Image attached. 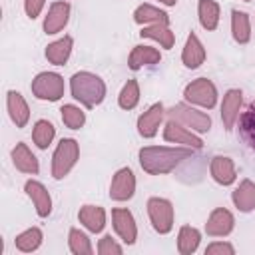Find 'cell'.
<instances>
[{
	"instance_id": "6da1fadb",
	"label": "cell",
	"mask_w": 255,
	"mask_h": 255,
	"mask_svg": "<svg viewBox=\"0 0 255 255\" xmlns=\"http://www.w3.org/2000/svg\"><path fill=\"white\" fill-rule=\"evenodd\" d=\"M193 153L191 147L185 145H175V147H167V145H143L137 151L139 157V165L145 173L149 175H163L173 171L181 161L189 159Z\"/></svg>"
},
{
	"instance_id": "7a4b0ae2",
	"label": "cell",
	"mask_w": 255,
	"mask_h": 255,
	"mask_svg": "<svg viewBox=\"0 0 255 255\" xmlns=\"http://www.w3.org/2000/svg\"><path fill=\"white\" fill-rule=\"evenodd\" d=\"M70 92H72V98L76 102H80L84 108L92 110V108H96L104 102L106 82L98 74L82 70V72H76L70 78Z\"/></svg>"
},
{
	"instance_id": "3957f363",
	"label": "cell",
	"mask_w": 255,
	"mask_h": 255,
	"mask_svg": "<svg viewBox=\"0 0 255 255\" xmlns=\"http://www.w3.org/2000/svg\"><path fill=\"white\" fill-rule=\"evenodd\" d=\"M165 116L169 120L179 122L181 126H185L187 129L195 131V133H207L211 129V118L205 112H199L197 108H193L187 102H179L173 108L165 110Z\"/></svg>"
},
{
	"instance_id": "277c9868",
	"label": "cell",
	"mask_w": 255,
	"mask_h": 255,
	"mask_svg": "<svg viewBox=\"0 0 255 255\" xmlns=\"http://www.w3.org/2000/svg\"><path fill=\"white\" fill-rule=\"evenodd\" d=\"M80 159V143L74 137H62L52 153V177L64 179Z\"/></svg>"
},
{
	"instance_id": "5b68a950",
	"label": "cell",
	"mask_w": 255,
	"mask_h": 255,
	"mask_svg": "<svg viewBox=\"0 0 255 255\" xmlns=\"http://www.w3.org/2000/svg\"><path fill=\"white\" fill-rule=\"evenodd\" d=\"M217 88L209 78H197L191 80L185 88H183V100L191 106H199L205 110H213L217 106Z\"/></svg>"
},
{
	"instance_id": "8992f818",
	"label": "cell",
	"mask_w": 255,
	"mask_h": 255,
	"mask_svg": "<svg viewBox=\"0 0 255 255\" xmlns=\"http://www.w3.org/2000/svg\"><path fill=\"white\" fill-rule=\"evenodd\" d=\"M30 90H32L34 98H38L42 102H58L66 92V84L58 72H40L32 80Z\"/></svg>"
},
{
	"instance_id": "52a82bcc",
	"label": "cell",
	"mask_w": 255,
	"mask_h": 255,
	"mask_svg": "<svg viewBox=\"0 0 255 255\" xmlns=\"http://www.w3.org/2000/svg\"><path fill=\"white\" fill-rule=\"evenodd\" d=\"M145 207H147V217L151 221V227L159 235H167L173 229V221H175L173 203L165 197H149Z\"/></svg>"
},
{
	"instance_id": "ba28073f",
	"label": "cell",
	"mask_w": 255,
	"mask_h": 255,
	"mask_svg": "<svg viewBox=\"0 0 255 255\" xmlns=\"http://www.w3.org/2000/svg\"><path fill=\"white\" fill-rule=\"evenodd\" d=\"M163 139L167 143H177V145H185V147H191V149H201L203 147V141L195 131L187 129L185 126H181L179 122L169 120V118L163 126Z\"/></svg>"
},
{
	"instance_id": "9c48e42d",
	"label": "cell",
	"mask_w": 255,
	"mask_h": 255,
	"mask_svg": "<svg viewBox=\"0 0 255 255\" xmlns=\"http://www.w3.org/2000/svg\"><path fill=\"white\" fill-rule=\"evenodd\" d=\"M112 225L114 231L118 233V237L126 243V245H133L137 239V225H135V217L128 207H114L112 209Z\"/></svg>"
},
{
	"instance_id": "30bf717a",
	"label": "cell",
	"mask_w": 255,
	"mask_h": 255,
	"mask_svg": "<svg viewBox=\"0 0 255 255\" xmlns=\"http://www.w3.org/2000/svg\"><path fill=\"white\" fill-rule=\"evenodd\" d=\"M135 193V173L131 167H122L114 173L110 183V199L114 201H128Z\"/></svg>"
},
{
	"instance_id": "8fae6325",
	"label": "cell",
	"mask_w": 255,
	"mask_h": 255,
	"mask_svg": "<svg viewBox=\"0 0 255 255\" xmlns=\"http://www.w3.org/2000/svg\"><path fill=\"white\" fill-rule=\"evenodd\" d=\"M163 118H165V106H163L161 102L151 104V106H149L143 114H139V118H137V133H139L141 137H145V139L155 137V133H157V129H159V126H161V122H163Z\"/></svg>"
},
{
	"instance_id": "7c38bea8",
	"label": "cell",
	"mask_w": 255,
	"mask_h": 255,
	"mask_svg": "<svg viewBox=\"0 0 255 255\" xmlns=\"http://www.w3.org/2000/svg\"><path fill=\"white\" fill-rule=\"evenodd\" d=\"M241 104H243V92L239 88H231L223 94L221 100V122L223 128L227 131H231L239 120V112H241Z\"/></svg>"
},
{
	"instance_id": "4fadbf2b",
	"label": "cell",
	"mask_w": 255,
	"mask_h": 255,
	"mask_svg": "<svg viewBox=\"0 0 255 255\" xmlns=\"http://www.w3.org/2000/svg\"><path fill=\"white\" fill-rule=\"evenodd\" d=\"M235 227V217L225 207H215L205 223V233L209 237H227Z\"/></svg>"
},
{
	"instance_id": "5bb4252c",
	"label": "cell",
	"mask_w": 255,
	"mask_h": 255,
	"mask_svg": "<svg viewBox=\"0 0 255 255\" xmlns=\"http://www.w3.org/2000/svg\"><path fill=\"white\" fill-rule=\"evenodd\" d=\"M70 12H72V6L64 0H58V2H52L50 8H48V14L44 18V32L48 36L52 34H58L66 28L68 20H70Z\"/></svg>"
},
{
	"instance_id": "9a60e30c",
	"label": "cell",
	"mask_w": 255,
	"mask_h": 255,
	"mask_svg": "<svg viewBox=\"0 0 255 255\" xmlns=\"http://www.w3.org/2000/svg\"><path fill=\"white\" fill-rule=\"evenodd\" d=\"M24 191L26 195L32 199L34 207H36V213L38 217H48L52 213V197H50V191L46 189V185L38 179H28L24 183Z\"/></svg>"
},
{
	"instance_id": "2e32d148",
	"label": "cell",
	"mask_w": 255,
	"mask_h": 255,
	"mask_svg": "<svg viewBox=\"0 0 255 255\" xmlns=\"http://www.w3.org/2000/svg\"><path fill=\"white\" fill-rule=\"evenodd\" d=\"M6 110L10 120L14 122L16 128H26V124L30 122V108L28 102L24 100V96L16 90H8L6 94Z\"/></svg>"
},
{
	"instance_id": "e0dca14e",
	"label": "cell",
	"mask_w": 255,
	"mask_h": 255,
	"mask_svg": "<svg viewBox=\"0 0 255 255\" xmlns=\"http://www.w3.org/2000/svg\"><path fill=\"white\" fill-rule=\"evenodd\" d=\"M209 173L213 177L215 183L219 185H233L235 179H237V171H235V163L231 157L227 155H215L211 157V163H209Z\"/></svg>"
},
{
	"instance_id": "ac0fdd59",
	"label": "cell",
	"mask_w": 255,
	"mask_h": 255,
	"mask_svg": "<svg viewBox=\"0 0 255 255\" xmlns=\"http://www.w3.org/2000/svg\"><path fill=\"white\" fill-rule=\"evenodd\" d=\"M10 155H12V163H14V167H16L18 171L28 173V175H36V173L40 171L38 157L32 153V149L28 147V143L18 141V143L12 147Z\"/></svg>"
},
{
	"instance_id": "d6986e66",
	"label": "cell",
	"mask_w": 255,
	"mask_h": 255,
	"mask_svg": "<svg viewBox=\"0 0 255 255\" xmlns=\"http://www.w3.org/2000/svg\"><path fill=\"white\" fill-rule=\"evenodd\" d=\"M161 62V54L157 48L153 46H145V44H137L131 48L129 56H128V68L137 72L143 66H155Z\"/></svg>"
},
{
	"instance_id": "ffe728a7",
	"label": "cell",
	"mask_w": 255,
	"mask_h": 255,
	"mask_svg": "<svg viewBox=\"0 0 255 255\" xmlns=\"http://www.w3.org/2000/svg\"><path fill=\"white\" fill-rule=\"evenodd\" d=\"M205 56L207 54H205V48H203L199 36L195 32H189V36L185 40V46L181 50V62H183V66L187 70H195V68H199L205 62Z\"/></svg>"
},
{
	"instance_id": "44dd1931",
	"label": "cell",
	"mask_w": 255,
	"mask_h": 255,
	"mask_svg": "<svg viewBox=\"0 0 255 255\" xmlns=\"http://www.w3.org/2000/svg\"><path fill=\"white\" fill-rule=\"evenodd\" d=\"M80 223L90 231V233H102L106 227V209L102 205H82L78 211Z\"/></svg>"
},
{
	"instance_id": "7402d4cb",
	"label": "cell",
	"mask_w": 255,
	"mask_h": 255,
	"mask_svg": "<svg viewBox=\"0 0 255 255\" xmlns=\"http://www.w3.org/2000/svg\"><path fill=\"white\" fill-rule=\"evenodd\" d=\"M233 205L241 213H249L255 209V183L251 179H241V183L231 193Z\"/></svg>"
},
{
	"instance_id": "603a6c76",
	"label": "cell",
	"mask_w": 255,
	"mask_h": 255,
	"mask_svg": "<svg viewBox=\"0 0 255 255\" xmlns=\"http://www.w3.org/2000/svg\"><path fill=\"white\" fill-rule=\"evenodd\" d=\"M139 36L141 38H149L153 42H157L163 50H171L173 44H175V34L171 32L169 24H149V26H143L139 30Z\"/></svg>"
},
{
	"instance_id": "cb8c5ba5",
	"label": "cell",
	"mask_w": 255,
	"mask_h": 255,
	"mask_svg": "<svg viewBox=\"0 0 255 255\" xmlns=\"http://www.w3.org/2000/svg\"><path fill=\"white\" fill-rule=\"evenodd\" d=\"M72 48H74V38L72 36H64L52 44L46 46V60L54 66H64L68 60H70V54H72Z\"/></svg>"
},
{
	"instance_id": "d4e9b609",
	"label": "cell",
	"mask_w": 255,
	"mask_h": 255,
	"mask_svg": "<svg viewBox=\"0 0 255 255\" xmlns=\"http://www.w3.org/2000/svg\"><path fill=\"white\" fill-rule=\"evenodd\" d=\"M239 135L243 143L255 151V100L239 116Z\"/></svg>"
},
{
	"instance_id": "484cf974",
	"label": "cell",
	"mask_w": 255,
	"mask_h": 255,
	"mask_svg": "<svg viewBox=\"0 0 255 255\" xmlns=\"http://www.w3.org/2000/svg\"><path fill=\"white\" fill-rule=\"evenodd\" d=\"M133 22L135 24H141V26H149V24H169V16L167 12L159 10L157 6H151V4H139L135 10H133Z\"/></svg>"
},
{
	"instance_id": "4316f807",
	"label": "cell",
	"mask_w": 255,
	"mask_h": 255,
	"mask_svg": "<svg viewBox=\"0 0 255 255\" xmlns=\"http://www.w3.org/2000/svg\"><path fill=\"white\" fill-rule=\"evenodd\" d=\"M201 233L191 225H181L177 231V251L181 255H193L199 249Z\"/></svg>"
},
{
	"instance_id": "83f0119b",
	"label": "cell",
	"mask_w": 255,
	"mask_h": 255,
	"mask_svg": "<svg viewBox=\"0 0 255 255\" xmlns=\"http://www.w3.org/2000/svg\"><path fill=\"white\" fill-rule=\"evenodd\" d=\"M197 18H199V24L203 30L213 32L219 26V4L215 0H199Z\"/></svg>"
},
{
	"instance_id": "f1b7e54d",
	"label": "cell",
	"mask_w": 255,
	"mask_h": 255,
	"mask_svg": "<svg viewBox=\"0 0 255 255\" xmlns=\"http://www.w3.org/2000/svg\"><path fill=\"white\" fill-rule=\"evenodd\" d=\"M231 34L237 44H247L251 40V20L247 12L231 10Z\"/></svg>"
},
{
	"instance_id": "f546056e",
	"label": "cell",
	"mask_w": 255,
	"mask_h": 255,
	"mask_svg": "<svg viewBox=\"0 0 255 255\" xmlns=\"http://www.w3.org/2000/svg\"><path fill=\"white\" fill-rule=\"evenodd\" d=\"M42 241H44L42 229H40V227H28V229H24L22 233L16 235L14 245H16V249L22 251V253H32V251L40 249Z\"/></svg>"
},
{
	"instance_id": "4dcf8cb0",
	"label": "cell",
	"mask_w": 255,
	"mask_h": 255,
	"mask_svg": "<svg viewBox=\"0 0 255 255\" xmlns=\"http://www.w3.org/2000/svg\"><path fill=\"white\" fill-rule=\"evenodd\" d=\"M56 137V128L52 122L48 120H38L32 128V141L36 143V147L40 149H48V145L52 143V139Z\"/></svg>"
},
{
	"instance_id": "1f68e13d",
	"label": "cell",
	"mask_w": 255,
	"mask_h": 255,
	"mask_svg": "<svg viewBox=\"0 0 255 255\" xmlns=\"http://www.w3.org/2000/svg\"><path fill=\"white\" fill-rule=\"evenodd\" d=\"M137 104H139V84H137V80H128V82L122 86L120 94H118V106H120L122 110L129 112V110H133Z\"/></svg>"
},
{
	"instance_id": "d6a6232c",
	"label": "cell",
	"mask_w": 255,
	"mask_h": 255,
	"mask_svg": "<svg viewBox=\"0 0 255 255\" xmlns=\"http://www.w3.org/2000/svg\"><path fill=\"white\" fill-rule=\"evenodd\" d=\"M68 247H70V251L74 255H92L94 253L90 237L78 227H72L68 231Z\"/></svg>"
},
{
	"instance_id": "836d02e7",
	"label": "cell",
	"mask_w": 255,
	"mask_h": 255,
	"mask_svg": "<svg viewBox=\"0 0 255 255\" xmlns=\"http://www.w3.org/2000/svg\"><path fill=\"white\" fill-rule=\"evenodd\" d=\"M60 116H62V122L66 128L70 129H80L84 128L86 124V114L80 106H74V104H64L60 108Z\"/></svg>"
},
{
	"instance_id": "e575fe53",
	"label": "cell",
	"mask_w": 255,
	"mask_h": 255,
	"mask_svg": "<svg viewBox=\"0 0 255 255\" xmlns=\"http://www.w3.org/2000/svg\"><path fill=\"white\" fill-rule=\"evenodd\" d=\"M98 253H100V255H122V253H124V247L108 233V235H104V237L98 241Z\"/></svg>"
},
{
	"instance_id": "d590c367",
	"label": "cell",
	"mask_w": 255,
	"mask_h": 255,
	"mask_svg": "<svg viewBox=\"0 0 255 255\" xmlns=\"http://www.w3.org/2000/svg\"><path fill=\"white\" fill-rule=\"evenodd\" d=\"M205 255H235V247L227 241H213L205 247Z\"/></svg>"
},
{
	"instance_id": "8d00e7d4",
	"label": "cell",
	"mask_w": 255,
	"mask_h": 255,
	"mask_svg": "<svg viewBox=\"0 0 255 255\" xmlns=\"http://www.w3.org/2000/svg\"><path fill=\"white\" fill-rule=\"evenodd\" d=\"M46 0H24V12L30 20H36L40 16V12L44 10Z\"/></svg>"
},
{
	"instance_id": "74e56055",
	"label": "cell",
	"mask_w": 255,
	"mask_h": 255,
	"mask_svg": "<svg viewBox=\"0 0 255 255\" xmlns=\"http://www.w3.org/2000/svg\"><path fill=\"white\" fill-rule=\"evenodd\" d=\"M159 4H163V6H175L177 4V0H157Z\"/></svg>"
},
{
	"instance_id": "f35d334b",
	"label": "cell",
	"mask_w": 255,
	"mask_h": 255,
	"mask_svg": "<svg viewBox=\"0 0 255 255\" xmlns=\"http://www.w3.org/2000/svg\"><path fill=\"white\" fill-rule=\"evenodd\" d=\"M243 2H251V0H243Z\"/></svg>"
}]
</instances>
